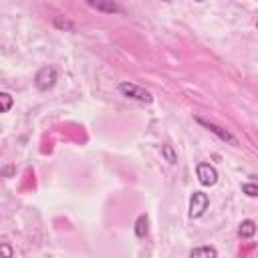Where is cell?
Listing matches in <instances>:
<instances>
[{"label":"cell","instance_id":"cell-1","mask_svg":"<svg viewBox=\"0 0 258 258\" xmlns=\"http://www.w3.org/2000/svg\"><path fill=\"white\" fill-rule=\"evenodd\" d=\"M119 91H121L125 97L135 99V101H139V103H151V101H153V95H151L145 87L135 85V83H121V85H119Z\"/></svg>","mask_w":258,"mask_h":258},{"label":"cell","instance_id":"cell-2","mask_svg":"<svg viewBox=\"0 0 258 258\" xmlns=\"http://www.w3.org/2000/svg\"><path fill=\"white\" fill-rule=\"evenodd\" d=\"M56 79H58V73H56L54 67H42V69L36 73V77H34V85H36V89H40V91H48V89L54 87Z\"/></svg>","mask_w":258,"mask_h":258},{"label":"cell","instance_id":"cell-3","mask_svg":"<svg viewBox=\"0 0 258 258\" xmlns=\"http://www.w3.org/2000/svg\"><path fill=\"white\" fill-rule=\"evenodd\" d=\"M208 194L204 191H194L191 194V200H189V218H200L204 216V212L208 210Z\"/></svg>","mask_w":258,"mask_h":258},{"label":"cell","instance_id":"cell-4","mask_svg":"<svg viewBox=\"0 0 258 258\" xmlns=\"http://www.w3.org/2000/svg\"><path fill=\"white\" fill-rule=\"evenodd\" d=\"M196 175H198V181L202 185H214L218 181V171L214 165L210 163H198L196 167Z\"/></svg>","mask_w":258,"mask_h":258},{"label":"cell","instance_id":"cell-5","mask_svg":"<svg viewBox=\"0 0 258 258\" xmlns=\"http://www.w3.org/2000/svg\"><path fill=\"white\" fill-rule=\"evenodd\" d=\"M198 123L200 125H204L208 131H212L214 135H218L222 141H228L230 145H238V139L230 133V131H226V129H222V127H218L216 123H212V121H206V119H202V117H198Z\"/></svg>","mask_w":258,"mask_h":258},{"label":"cell","instance_id":"cell-6","mask_svg":"<svg viewBox=\"0 0 258 258\" xmlns=\"http://www.w3.org/2000/svg\"><path fill=\"white\" fill-rule=\"evenodd\" d=\"M189 258H218V250L214 246H200L189 252Z\"/></svg>","mask_w":258,"mask_h":258},{"label":"cell","instance_id":"cell-7","mask_svg":"<svg viewBox=\"0 0 258 258\" xmlns=\"http://www.w3.org/2000/svg\"><path fill=\"white\" fill-rule=\"evenodd\" d=\"M256 234V224L252 222V220H244V222H240V226H238V236L240 238H252Z\"/></svg>","mask_w":258,"mask_h":258},{"label":"cell","instance_id":"cell-8","mask_svg":"<svg viewBox=\"0 0 258 258\" xmlns=\"http://www.w3.org/2000/svg\"><path fill=\"white\" fill-rule=\"evenodd\" d=\"M89 6L97 8V10H103V12H121V8L113 2H95V0H89Z\"/></svg>","mask_w":258,"mask_h":258},{"label":"cell","instance_id":"cell-9","mask_svg":"<svg viewBox=\"0 0 258 258\" xmlns=\"http://www.w3.org/2000/svg\"><path fill=\"white\" fill-rule=\"evenodd\" d=\"M147 232H149V228H147V216L141 214L137 218V222H135V234H137V238H145Z\"/></svg>","mask_w":258,"mask_h":258},{"label":"cell","instance_id":"cell-10","mask_svg":"<svg viewBox=\"0 0 258 258\" xmlns=\"http://www.w3.org/2000/svg\"><path fill=\"white\" fill-rule=\"evenodd\" d=\"M161 155L165 157V161H167V163H171V165H173V163H177V153H175V149H173L171 145H167V143H165V145H161Z\"/></svg>","mask_w":258,"mask_h":258},{"label":"cell","instance_id":"cell-11","mask_svg":"<svg viewBox=\"0 0 258 258\" xmlns=\"http://www.w3.org/2000/svg\"><path fill=\"white\" fill-rule=\"evenodd\" d=\"M0 103H2V113H8L10 111V107H12V97L8 95V93H0Z\"/></svg>","mask_w":258,"mask_h":258},{"label":"cell","instance_id":"cell-12","mask_svg":"<svg viewBox=\"0 0 258 258\" xmlns=\"http://www.w3.org/2000/svg\"><path fill=\"white\" fill-rule=\"evenodd\" d=\"M242 191L246 196H250V198H258V185L256 183H244L242 185Z\"/></svg>","mask_w":258,"mask_h":258},{"label":"cell","instance_id":"cell-13","mask_svg":"<svg viewBox=\"0 0 258 258\" xmlns=\"http://www.w3.org/2000/svg\"><path fill=\"white\" fill-rule=\"evenodd\" d=\"M54 26H58V28H67V30H73V28H75V26H73V24H71L67 18L62 20L60 16H56V18H54Z\"/></svg>","mask_w":258,"mask_h":258},{"label":"cell","instance_id":"cell-14","mask_svg":"<svg viewBox=\"0 0 258 258\" xmlns=\"http://www.w3.org/2000/svg\"><path fill=\"white\" fill-rule=\"evenodd\" d=\"M0 252H2V258H12V250H10V246L6 242L0 246Z\"/></svg>","mask_w":258,"mask_h":258},{"label":"cell","instance_id":"cell-15","mask_svg":"<svg viewBox=\"0 0 258 258\" xmlns=\"http://www.w3.org/2000/svg\"><path fill=\"white\" fill-rule=\"evenodd\" d=\"M256 28H258V22H256Z\"/></svg>","mask_w":258,"mask_h":258}]
</instances>
